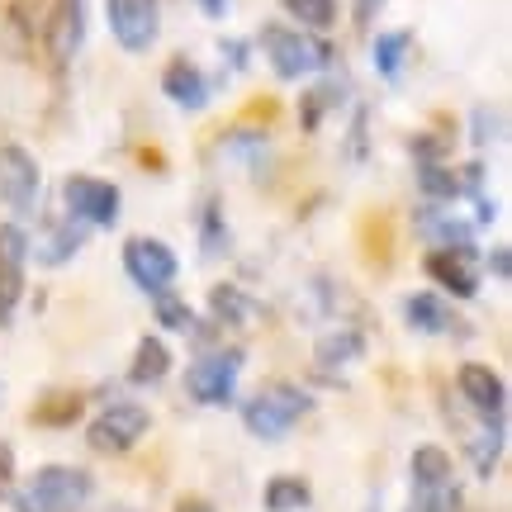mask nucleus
I'll use <instances>...</instances> for the list:
<instances>
[{"instance_id": "1", "label": "nucleus", "mask_w": 512, "mask_h": 512, "mask_svg": "<svg viewBox=\"0 0 512 512\" xmlns=\"http://www.w3.org/2000/svg\"><path fill=\"white\" fill-rule=\"evenodd\" d=\"M261 48L271 57V72L280 81H299V76L328 72L337 53L323 34H309V29H285V24H266L261 29Z\"/></svg>"}, {"instance_id": "2", "label": "nucleus", "mask_w": 512, "mask_h": 512, "mask_svg": "<svg viewBox=\"0 0 512 512\" xmlns=\"http://www.w3.org/2000/svg\"><path fill=\"white\" fill-rule=\"evenodd\" d=\"M95 494V479L76 465H43L15 498L19 512H81Z\"/></svg>"}, {"instance_id": "3", "label": "nucleus", "mask_w": 512, "mask_h": 512, "mask_svg": "<svg viewBox=\"0 0 512 512\" xmlns=\"http://www.w3.org/2000/svg\"><path fill=\"white\" fill-rule=\"evenodd\" d=\"M304 413H309V394H304L299 384L271 380V384H261V394L242 408V422H247V432H252V437L280 441L294 422L304 418Z\"/></svg>"}, {"instance_id": "4", "label": "nucleus", "mask_w": 512, "mask_h": 512, "mask_svg": "<svg viewBox=\"0 0 512 512\" xmlns=\"http://www.w3.org/2000/svg\"><path fill=\"white\" fill-rule=\"evenodd\" d=\"M408 475H413V512H456V470L441 446H418Z\"/></svg>"}, {"instance_id": "5", "label": "nucleus", "mask_w": 512, "mask_h": 512, "mask_svg": "<svg viewBox=\"0 0 512 512\" xmlns=\"http://www.w3.org/2000/svg\"><path fill=\"white\" fill-rule=\"evenodd\" d=\"M238 370H242V351L238 347L204 351L200 361L185 370V389H190V399L195 403L219 408V403L233 399V389H238Z\"/></svg>"}, {"instance_id": "6", "label": "nucleus", "mask_w": 512, "mask_h": 512, "mask_svg": "<svg viewBox=\"0 0 512 512\" xmlns=\"http://www.w3.org/2000/svg\"><path fill=\"white\" fill-rule=\"evenodd\" d=\"M147 422L152 418H147L143 403H110V408L86 427V441H91V451H100V456H124V451H133V446L143 441Z\"/></svg>"}, {"instance_id": "7", "label": "nucleus", "mask_w": 512, "mask_h": 512, "mask_svg": "<svg viewBox=\"0 0 512 512\" xmlns=\"http://www.w3.org/2000/svg\"><path fill=\"white\" fill-rule=\"evenodd\" d=\"M43 195V166L34 162V152H24L19 143L0 147V204L10 214H29Z\"/></svg>"}, {"instance_id": "8", "label": "nucleus", "mask_w": 512, "mask_h": 512, "mask_svg": "<svg viewBox=\"0 0 512 512\" xmlns=\"http://www.w3.org/2000/svg\"><path fill=\"white\" fill-rule=\"evenodd\" d=\"M124 271L138 290L162 294V290H171L181 261H176V252H171L162 238H128L124 242Z\"/></svg>"}, {"instance_id": "9", "label": "nucleus", "mask_w": 512, "mask_h": 512, "mask_svg": "<svg viewBox=\"0 0 512 512\" xmlns=\"http://www.w3.org/2000/svg\"><path fill=\"white\" fill-rule=\"evenodd\" d=\"M62 204L76 223L86 228H105V223L119 219V185L100 181V176H67L62 185Z\"/></svg>"}, {"instance_id": "10", "label": "nucleus", "mask_w": 512, "mask_h": 512, "mask_svg": "<svg viewBox=\"0 0 512 512\" xmlns=\"http://www.w3.org/2000/svg\"><path fill=\"white\" fill-rule=\"evenodd\" d=\"M105 15H110V34L124 53H147L162 34L157 0H105Z\"/></svg>"}, {"instance_id": "11", "label": "nucleus", "mask_w": 512, "mask_h": 512, "mask_svg": "<svg viewBox=\"0 0 512 512\" xmlns=\"http://www.w3.org/2000/svg\"><path fill=\"white\" fill-rule=\"evenodd\" d=\"M427 275L441 290H451L456 299H475L479 294V252L475 247H437L427 256Z\"/></svg>"}, {"instance_id": "12", "label": "nucleus", "mask_w": 512, "mask_h": 512, "mask_svg": "<svg viewBox=\"0 0 512 512\" xmlns=\"http://www.w3.org/2000/svg\"><path fill=\"white\" fill-rule=\"evenodd\" d=\"M86 43V0H57L48 15V57L53 67H72V57Z\"/></svg>"}, {"instance_id": "13", "label": "nucleus", "mask_w": 512, "mask_h": 512, "mask_svg": "<svg viewBox=\"0 0 512 512\" xmlns=\"http://www.w3.org/2000/svg\"><path fill=\"white\" fill-rule=\"evenodd\" d=\"M456 384H460V399L470 403L479 418H503V408H508V384H503V375H498L494 366L470 361V366H460Z\"/></svg>"}, {"instance_id": "14", "label": "nucleus", "mask_w": 512, "mask_h": 512, "mask_svg": "<svg viewBox=\"0 0 512 512\" xmlns=\"http://www.w3.org/2000/svg\"><path fill=\"white\" fill-rule=\"evenodd\" d=\"M162 91H166V100H171V105H181V110H204V100H209V81H204V72L195 67V62L176 57V62L162 72Z\"/></svg>"}, {"instance_id": "15", "label": "nucleus", "mask_w": 512, "mask_h": 512, "mask_svg": "<svg viewBox=\"0 0 512 512\" xmlns=\"http://www.w3.org/2000/svg\"><path fill=\"white\" fill-rule=\"evenodd\" d=\"M403 323L413 332H427V337H441V332L456 328V313L441 294H408L403 299Z\"/></svg>"}, {"instance_id": "16", "label": "nucleus", "mask_w": 512, "mask_h": 512, "mask_svg": "<svg viewBox=\"0 0 512 512\" xmlns=\"http://www.w3.org/2000/svg\"><path fill=\"white\" fill-rule=\"evenodd\" d=\"M361 351H366V342H361V332H356V328L323 332V337H318V347H313V366L323 370V375H332V370L351 366Z\"/></svg>"}, {"instance_id": "17", "label": "nucleus", "mask_w": 512, "mask_h": 512, "mask_svg": "<svg viewBox=\"0 0 512 512\" xmlns=\"http://www.w3.org/2000/svg\"><path fill=\"white\" fill-rule=\"evenodd\" d=\"M408 53H413V34H408V29H389V34H375V43H370V57H375L380 76H389V81H399V72H403V62H408Z\"/></svg>"}, {"instance_id": "18", "label": "nucleus", "mask_w": 512, "mask_h": 512, "mask_svg": "<svg viewBox=\"0 0 512 512\" xmlns=\"http://www.w3.org/2000/svg\"><path fill=\"white\" fill-rule=\"evenodd\" d=\"M166 370H171V351H166V342L162 337H143L138 351H133L128 380L133 384H157V380H166Z\"/></svg>"}, {"instance_id": "19", "label": "nucleus", "mask_w": 512, "mask_h": 512, "mask_svg": "<svg viewBox=\"0 0 512 512\" xmlns=\"http://www.w3.org/2000/svg\"><path fill=\"white\" fill-rule=\"evenodd\" d=\"M81 242H86L81 228H72V223H53V233L38 242V261H43V266H62V261H72V256L81 252Z\"/></svg>"}, {"instance_id": "20", "label": "nucleus", "mask_w": 512, "mask_h": 512, "mask_svg": "<svg viewBox=\"0 0 512 512\" xmlns=\"http://www.w3.org/2000/svg\"><path fill=\"white\" fill-rule=\"evenodd\" d=\"M309 508V484L299 475H275L266 484V512H299Z\"/></svg>"}, {"instance_id": "21", "label": "nucleus", "mask_w": 512, "mask_h": 512, "mask_svg": "<svg viewBox=\"0 0 512 512\" xmlns=\"http://www.w3.org/2000/svg\"><path fill=\"white\" fill-rule=\"evenodd\" d=\"M209 309H214L219 323H252L256 304L238 290V285H214V290H209Z\"/></svg>"}, {"instance_id": "22", "label": "nucleus", "mask_w": 512, "mask_h": 512, "mask_svg": "<svg viewBox=\"0 0 512 512\" xmlns=\"http://www.w3.org/2000/svg\"><path fill=\"white\" fill-rule=\"evenodd\" d=\"M285 5V15L299 19V29H309V34H323L337 24V0H280Z\"/></svg>"}, {"instance_id": "23", "label": "nucleus", "mask_w": 512, "mask_h": 512, "mask_svg": "<svg viewBox=\"0 0 512 512\" xmlns=\"http://www.w3.org/2000/svg\"><path fill=\"white\" fill-rule=\"evenodd\" d=\"M498 451H503V418H484V432L470 437V460L479 475H489L498 465Z\"/></svg>"}, {"instance_id": "24", "label": "nucleus", "mask_w": 512, "mask_h": 512, "mask_svg": "<svg viewBox=\"0 0 512 512\" xmlns=\"http://www.w3.org/2000/svg\"><path fill=\"white\" fill-rule=\"evenodd\" d=\"M418 233L422 238H437L441 247H470V228L456 223V214H422Z\"/></svg>"}, {"instance_id": "25", "label": "nucleus", "mask_w": 512, "mask_h": 512, "mask_svg": "<svg viewBox=\"0 0 512 512\" xmlns=\"http://www.w3.org/2000/svg\"><path fill=\"white\" fill-rule=\"evenodd\" d=\"M200 247H204V256H223V252H228V223H223V204L219 200H204Z\"/></svg>"}, {"instance_id": "26", "label": "nucleus", "mask_w": 512, "mask_h": 512, "mask_svg": "<svg viewBox=\"0 0 512 512\" xmlns=\"http://www.w3.org/2000/svg\"><path fill=\"white\" fill-rule=\"evenodd\" d=\"M152 299H157V323H162V328H171V332H190V328H195V313L185 309V299H176L171 290L152 294Z\"/></svg>"}, {"instance_id": "27", "label": "nucleus", "mask_w": 512, "mask_h": 512, "mask_svg": "<svg viewBox=\"0 0 512 512\" xmlns=\"http://www.w3.org/2000/svg\"><path fill=\"white\" fill-rule=\"evenodd\" d=\"M332 100H342V86L337 81H323V86H313L304 95V128H318V119L332 110Z\"/></svg>"}, {"instance_id": "28", "label": "nucleus", "mask_w": 512, "mask_h": 512, "mask_svg": "<svg viewBox=\"0 0 512 512\" xmlns=\"http://www.w3.org/2000/svg\"><path fill=\"white\" fill-rule=\"evenodd\" d=\"M422 190H427L432 200H456L465 185H460L456 171H446V166H422Z\"/></svg>"}, {"instance_id": "29", "label": "nucleus", "mask_w": 512, "mask_h": 512, "mask_svg": "<svg viewBox=\"0 0 512 512\" xmlns=\"http://www.w3.org/2000/svg\"><path fill=\"white\" fill-rule=\"evenodd\" d=\"M76 413H81V399H76V394H62V399H53V403H43V408H38V422L62 427V422H72Z\"/></svg>"}, {"instance_id": "30", "label": "nucleus", "mask_w": 512, "mask_h": 512, "mask_svg": "<svg viewBox=\"0 0 512 512\" xmlns=\"http://www.w3.org/2000/svg\"><path fill=\"white\" fill-rule=\"evenodd\" d=\"M470 124H475V143H479V147H489V138H498V133H503V114L489 110V105H479Z\"/></svg>"}, {"instance_id": "31", "label": "nucleus", "mask_w": 512, "mask_h": 512, "mask_svg": "<svg viewBox=\"0 0 512 512\" xmlns=\"http://www.w3.org/2000/svg\"><path fill=\"white\" fill-rule=\"evenodd\" d=\"M380 10H384V0H356V24H361V29H370Z\"/></svg>"}, {"instance_id": "32", "label": "nucleus", "mask_w": 512, "mask_h": 512, "mask_svg": "<svg viewBox=\"0 0 512 512\" xmlns=\"http://www.w3.org/2000/svg\"><path fill=\"white\" fill-rule=\"evenodd\" d=\"M195 5H200V10H204L209 19H223L228 10H233V0H195Z\"/></svg>"}, {"instance_id": "33", "label": "nucleus", "mask_w": 512, "mask_h": 512, "mask_svg": "<svg viewBox=\"0 0 512 512\" xmlns=\"http://www.w3.org/2000/svg\"><path fill=\"white\" fill-rule=\"evenodd\" d=\"M176 512H214V503H204V498H181Z\"/></svg>"}, {"instance_id": "34", "label": "nucleus", "mask_w": 512, "mask_h": 512, "mask_svg": "<svg viewBox=\"0 0 512 512\" xmlns=\"http://www.w3.org/2000/svg\"><path fill=\"white\" fill-rule=\"evenodd\" d=\"M223 53L233 57V67H242L247 62V43H223Z\"/></svg>"}, {"instance_id": "35", "label": "nucleus", "mask_w": 512, "mask_h": 512, "mask_svg": "<svg viewBox=\"0 0 512 512\" xmlns=\"http://www.w3.org/2000/svg\"><path fill=\"white\" fill-rule=\"evenodd\" d=\"M494 275L498 280H508V247H498L494 252Z\"/></svg>"}]
</instances>
